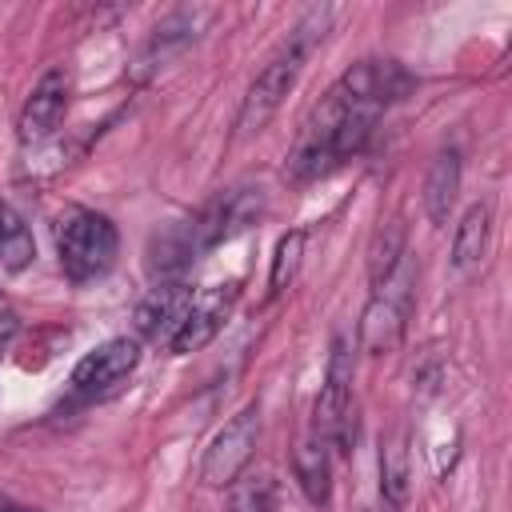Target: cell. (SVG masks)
<instances>
[{
  "instance_id": "1",
  "label": "cell",
  "mask_w": 512,
  "mask_h": 512,
  "mask_svg": "<svg viewBox=\"0 0 512 512\" xmlns=\"http://www.w3.org/2000/svg\"><path fill=\"white\" fill-rule=\"evenodd\" d=\"M372 108H360L352 100H344L336 88H328V96L320 100V108L312 112V120L304 124L292 156H288V172L292 180H320L336 168H344L348 160H356L376 128Z\"/></svg>"
},
{
  "instance_id": "2",
  "label": "cell",
  "mask_w": 512,
  "mask_h": 512,
  "mask_svg": "<svg viewBox=\"0 0 512 512\" xmlns=\"http://www.w3.org/2000/svg\"><path fill=\"white\" fill-rule=\"evenodd\" d=\"M328 24H332V8H312V12L288 32V40L280 44V52L256 72V80H252L248 92H244L240 116H236V132H240V136L260 132V128L276 116V108L284 104V96L296 88V80H300V72H304V60H308L312 48L324 40Z\"/></svg>"
},
{
  "instance_id": "3",
  "label": "cell",
  "mask_w": 512,
  "mask_h": 512,
  "mask_svg": "<svg viewBox=\"0 0 512 512\" xmlns=\"http://www.w3.org/2000/svg\"><path fill=\"white\" fill-rule=\"evenodd\" d=\"M120 252V232L104 212L92 208H64L56 220V256L72 284L100 280Z\"/></svg>"
},
{
  "instance_id": "4",
  "label": "cell",
  "mask_w": 512,
  "mask_h": 512,
  "mask_svg": "<svg viewBox=\"0 0 512 512\" xmlns=\"http://www.w3.org/2000/svg\"><path fill=\"white\" fill-rule=\"evenodd\" d=\"M316 432L328 448H336L340 456L352 452L356 444V416H352V348L344 336L332 340L328 352V372H324V388L316 396Z\"/></svg>"
},
{
  "instance_id": "5",
  "label": "cell",
  "mask_w": 512,
  "mask_h": 512,
  "mask_svg": "<svg viewBox=\"0 0 512 512\" xmlns=\"http://www.w3.org/2000/svg\"><path fill=\"white\" fill-rule=\"evenodd\" d=\"M256 440H260V404L252 400L208 440L204 460H200V480L208 488H232L240 480V472L248 468Z\"/></svg>"
},
{
  "instance_id": "6",
  "label": "cell",
  "mask_w": 512,
  "mask_h": 512,
  "mask_svg": "<svg viewBox=\"0 0 512 512\" xmlns=\"http://www.w3.org/2000/svg\"><path fill=\"white\" fill-rule=\"evenodd\" d=\"M140 364V340L132 336H112L100 348H92L68 376V396L72 404H88L96 396H108L120 380H128Z\"/></svg>"
},
{
  "instance_id": "7",
  "label": "cell",
  "mask_w": 512,
  "mask_h": 512,
  "mask_svg": "<svg viewBox=\"0 0 512 512\" xmlns=\"http://www.w3.org/2000/svg\"><path fill=\"white\" fill-rule=\"evenodd\" d=\"M264 216V188H252V184H236L228 192H220L212 204H204L196 216H192V232H196V244L200 252L240 236L244 228H252L256 220Z\"/></svg>"
},
{
  "instance_id": "8",
  "label": "cell",
  "mask_w": 512,
  "mask_h": 512,
  "mask_svg": "<svg viewBox=\"0 0 512 512\" xmlns=\"http://www.w3.org/2000/svg\"><path fill=\"white\" fill-rule=\"evenodd\" d=\"M332 88H336L344 100L360 104V108L384 112L388 104L404 100V96L416 88V80H412V72H408L400 60H376V56H372V60H356L352 68H344Z\"/></svg>"
},
{
  "instance_id": "9",
  "label": "cell",
  "mask_w": 512,
  "mask_h": 512,
  "mask_svg": "<svg viewBox=\"0 0 512 512\" xmlns=\"http://www.w3.org/2000/svg\"><path fill=\"white\" fill-rule=\"evenodd\" d=\"M68 104H72V72H68L64 64H60V68H48V72L32 84V92H28L24 108H20V120H16L20 140H24V144L48 140V136L60 128Z\"/></svg>"
},
{
  "instance_id": "10",
  "label": "cell",
  "mask_w": 512,
  "mask_h": 512,
  "mask_svg": "<svg viewBox=\"0 0 512 512\" xmlns=\"http://www.w3.org/2000/svg\"><path fill=\"white\" fill-rule=\"evenodd\" d=\"M236 296H240V280H224V284H208V288L192 292V304H188V312H184L176 336L168 340V348H172L176 356L200 352V348L220 332V324H224V316L232 312Z\"/></svg>"
},
{
  "instance_id": "11",
  "label": "cell",
  "mask_w": 512,
  "mask_h": 512,
  "mask_svg": "<svg viewBox=\"0 0 512 512\" xmlns=\"http://www.w3.org/2000/svg\"><path fill=\"white\" fill-rule=\"evenodd\" d=\"M208 20H212V8H176V12H168V16L148 32L144 48L136 52V68H132V76H136V80L152 76L168 56H176L180 48H188V44L204 32Z\"/></svg>"
},
{
  "instance_id": "12",
  "label": "cell",
  "mask_w": 512,
  "mask_h": 512,
  "mask_svg": "<svg viewBox=\"0 0 512 512\" xmlns=\"http://www.w3.org/2000/svg\"><path fill=\"white\" fill-rule=\"evenodd\" d=\"M404 312H408V288L392 292V284L384 280L360 312V348L372 356L392 352L404 336Z\"/></svg>"
},
{
  "instance_id": "13",
  "label": "cell",
  "mask_w": 512,
  "mask_h": 512,
  "mask_svg": "<svg viewBox=\"0 0 512 512\" xmlns=\"http://www.w3.org/2000/svg\"><path fill=\"white\" fill-rule=\"evenodd\" d=\"M192 304V288L184 280H160L140 304H136V332L152 344H168Z\"/></svg>"
},
{
  "instance_id": "14",
  "label": "cell",
  "mask_w": 512,
  "mask_h": 512,
  "mask_svg": "<svg viewBox=\"0 0 512 512\" xmlns=\"http://www.w3.org/2000/svg\"><path fill=\"white\" fill-rule=\"evenodd\" d=\"M200 244H196V232H192V220H176L168 224L164 232L152 236L148 244V268L160 276V280H184V272L200 260Z\"/></svg>"
},
{
  "instance_id": "15",
  "label": "cell",
  "mask_w": 512,
  "mask_h": 512,
  "mask_svg": "<svg viewBox=\"0 0 512 512\" xmlns=\"http://www.w3.org/2000/svg\"><path fill=\"white\" fill-rule=\"evenodd\" d=\"M460 196V148H440L424 176V212L432 224H448Z\"/></svg>"
},
{
  "instance_id": "16",
  "label": "cell",
  "mask_w": 512,
  "mask_h": 512,
  "mask_svg": "<svg viewBox=\"0 0 512 512\" xmlns=\"http://www.w3.org/2000/svg\"><path fill=\"white\" fill-rule=\"evenodd\" d=\"M488 240H492V204H472L452 236V268L460 276H468L472 268H480V260L488 256Z\"/></svg>"
},
{
  "instance_id": "17",
  "label": "cell",
  "mask_w": 512,
  "mask_h": 512,
  "mask_svg": "<svg viewBox=\"0 0 512 512\" xmlns=\"http://www.w3.org/2000/svg\"><path fill=\"white\" fill-rule=\"evenodd\" d=\"M292 472L300 492L308 496V504L324 508L332 496V460H328V444L320 436H304L292 452Z\"/></svg>"
},
{
  "instance_id": "18",
  "label": "cell",
  "mask_w": 512,
  "mask_h": 512,
  "mask_svg": "<svg viewBox=\"0 0 512 512\" xmlns=\"http://www.w3.org/2000/svg\"><path fill=\"white\" fill-rule=\"evenodd\" d=\"M408 488H412V460H408V436L396 428L380 440V496L392 512H400L408 504Z\"/></svg>"
},
{
  "instance_id": "19",
  "label": "cell",
  "mask_w": 512,
  "mask_h": 512,
  "mask_svg": "<svg viewBox=\"0 0 512 512\" xmlns=\"http://www.w3.org/2000/svg\"><path fill=\"white\" fill-rule=\"evenodd\" d=\"M32 260H36V240L24 216L12 204H0V264L8 272H24Z\"/></svg>"
},
{
  "instance_id": "20",
  "label": "cell",
  "mask_w": 512,
  "mask_h": 512,
  "mask_svg": "<svg viewBox=\"0 0 512 512\" xmlns=\"http://www.w3.org/2000/svg\"><path fill=\"white\" fill-rule=\"evenodd\" d=\"M400 256H404V224L388 220V224L376 228L372 248H368V284L380 288L384 280H392L396 268H400Z\"/></svg>"
},
{
  "instance_id": "21",
  "label": "cell",
  "mask_w": 512,
  "mask_h": 512,
  "mask_svg": "<svg viewBox=\"0 0 512 512\" xmlns=\"http://www.w3.org/2000/svg\"><path fill=\"white\" fill-rule=\"evenodd\" d=\"M228 512H276V480L272 476H240L232 484Z\"/></svg>"
},
{
  "instance_id": "22",
  "label": "cell",
  "mask_w": 512,
  "mask_h": 512,
  "mask_svg": "<svg viewBox=\"0 0 512 512\" xmlns=\"http://www.w3.org/2000/svg\"><path fill=\"white\" fill-rule=\"evenodd\" d=\"M300 256H304V232H284L280 244H276V256H272V272H268V296L284 292L300 268Z\"/></svg>"
},
{
  "instance_id": "23",
  "label": "cell",
  "mask_w": 512,
  "mask_h": 512,
  "mask_svg": "<svg viewBox=\"0 0 512 512\" xmlns=\"http://www.w3.org/2000/svg\"><path fill=\"white\" fill-rule=\"evenodd\" d=\"M0 512H44V508H28V504H20V500H12V496L0 492Z\"/></svg>"
}]
</instances>
